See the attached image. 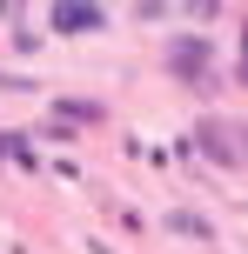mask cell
<instances>
[{
  "label": "cell",
  "instance_id": "5b68a950",
  "mask_svg": "<svg viewBox=\"0 0 248 254\" xmlns=\"http://www.w3.org/2000/svg\"><path fill=\"white\" fill-rule=\"evenodd\" d=\"M0 161H13V167H34V147H27L20 134H0Z\"/></svg>",
  "mask_w": 248,
  "mask_h": 254
},
{
  "label": "cell",
  "instance_id": "6da1fadb",
  "mask_svg": "<svg viewBox=\"0 0 248 254\" xmlns=\"http://www.w3.org/2000/svg\"><path fill=\"white\" fill-rule=\"evenodd\" d=\"M168 67H174V80H188V87H195V80H208V67H215V47L188 34V40H174V47H168Z\"/></svg>",
  "mask_w": 248,
  "mask_h": 254
},
{
  "label": "cell",
  "instance_id": "7a4b0ae2",
  "mask_svg": "<svg viewBox=\"0 0 248 254\" xmlns=\"http://www.w3.org/2000/svg\"><path fill=\"white\" fill-rule=\"evenodd\" d=\"M47 20H54V34H94L107 20V7H94V0H54Z\"/></svg>",
  "mask_w": 248,
  "mask_h": 254
},
{
  "label": "cell",
  "instance_id": "8992f818",
  "mask_svg": "<svg viewBox=\"0 0 248 254\" xmlns=\"http://www.w3.org/2000/svg\"><path fill=\"white\" fill-rule=\"evenodd\" d=\"M168 228H174V234H188V241H208V234H215L201 214H168Z\"/></svg>",
  "mask_w": 248,
  "mask_h": 254
},
{
  "label": "cell",
  "instance_id": "277c9868",
  "mask_svg": "<svg viewBox=\"0 0 248 254\" xmlns=\"http://www.w3.org/2000/svg\"><path fill=\"white\" fill-rule=\"evenodd\" d=\"M54 121H107L101 101H54Z\"/></svg>",
  "mask_w": 248,
  "mask_h": 254
},
{
  "label": "cell",
  "instance_id": "52a82bcc",
  "mask_svg": "<svg viewBox=\"0 0 248 254\" xmlns=\"http://www.w3.org/2000/svg\"><path fill=\"white\" fill-rule=\"evenodd\" d=\"M242 80H248V20H242Z\"/></svg>",
  "mask_w": 248,
  "mask_h": 254
},
{
  "label": "cell",
  "instance_id": "3957f363",
  "mask_svg": "<svg viewBox=\"0 0 248 254\" xmlns=\"http://www.w3.org/2000/svg\"><path fill=\"white\" fill-rule=\"evenodd\" d=\"M195 147L208 154V161H222V167L242 154V147H235V127H228V121H201V127H195Z\"/></svg>",
  "mask_w": 248,
  "mask_h": 254
}]
</instances>
